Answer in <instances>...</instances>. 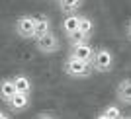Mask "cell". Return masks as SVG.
Wrapping results in <instances>:
<instances>
[{"mask_svg":"<svg viewBox=\"0 0 131 119\" xmlns=\"http://www.w3.org/2000/svg\"><path fill=\"white\" fill-rule=\"evenodd\" d=\"M63 70L65 74H69L71 78H88L92 74V65L90 63H84V61H78L74 57H67L65 65H63Z\"/></svg>","mask_w":131,"mask_h":119,"instance_id":"6da1fadb","label":"cell"},{"mask_svg":"<svg viewBox=\"0 0 131 119\" xmlns=\"http://www.w3.org/2000/svg\"><path fill=\"white\" fill-rule=\"evenodd\" d=\"M114 63H115L114 53H112L110 49H106V47L96 49V51H94L92 61H90L94 72H110L112 68H114Z\"/></svg>","mask_w":131,"mask_h":119,"instance_id":"7a4b0ae2","label":"cell"},{"mask_svg":"<svg viewBox=\"0 0 131 119\" xmlns=\"http://www.w3.org/2000/svg\"><path fill=\"white\" fill-rule=\"evenodd\" d=\"M35 45H37V51H41V53H45V55L57 53L61 49V41H59V37H57V33H53V31H49L47 35L35 39Z\"/></svg>","mask_w":131,"mask_h":119,"instance_id":"3957f363","label":"cell"},{"mask_svg":"<svg viewBox=\"0 0 131 119\" xmlns=\"http://www.w3.org/2000/svg\"><path fill=\"white\" fill-rule=\"evenodd\" d=\"M35 31V16H20L16 20V33L24 39H33Z\"/></svg>","mask_w":131,"mask_h":119,"instance_id":"277c9868","label":"cell"},{"mask_svg":"<svg viewBox=\"0 0 131 119\" xmlns=\"http://www.w3.org/2000/svg\"><path fill=\"white\" fill-rule=\"evenodd\" d=\"M71 57H74V59H78V61H84V63H90L92 57H94V49L88 45V41L71 45Z\"/></svg>","mask_w":131,"mask_h":119,"instance_id":"5b68a950","label":"cell"},{"mask_svg":"<svg viewBox=\"0 0 131 119\" xmlns=\"http://www.w3.org/2000/svg\"><path fill=\"white\" fill-rule=\"evenodd\" d=\"M115 98H117V102L125 103V105H131V78H123V80L117 84V88H115Z\"/></svg>","mask_w":131,"mask_h":119,"instance_id":"8992f818","label":"cell"},{"mask_svg":"<svg viewBox=\"0 0 131 119\" xmlns=\"http://www.w3.org/2000/svg\"><path fill=\"white\" fill-rule=\"evenodd\" d=\"M49 31H53V26H51V20L45 16H39L35 18V31H33V39H39L47 35Z\"/></svg>","mask_w":131,"mask_h":119,"instance_id":"52a82bcc","label":"cell"},{"mask_svg":"<svg viewBox=\"0 0 131 119\" xmlns=\"http://www.w3.org/2000/svg\"><path fill=\"white\" fill-rule=\"evenodd\" d=\"M8 105H10L14 111H24V109L29 105V94H22V92H16L14 96L8 100Z\"/></svg>","mask_w":131,"mask_h":119,"instance_id":"ba28073f","label":"cell"},{"mask_svg":"<svg viewBox=\"0 0 131 119\" xmlns=\"http://www.w3.org/2000/svg\"><path fill=\"white\" fill-rule=\"evenodd\" d=\"M80 14H67V18L63 20V31L65 35H71V33L78 31V26H80Z\"/></svg>","mask_w":131,"mask_h":119,"instance_id":"9c48e42d","label":"cell"},{"mask_svg":"<svg viewBox=\"0 0 131 119\" xmlns=\"http://www.w3.org/2000/svg\"><path fill=\"white\" fill-rule=\"evenodd\" d=\"M14 86H16V92H22V94H31L33 86H31V80L27 78L26 74H16L12 78Z\"/></svg>","mask_w":131,"mask_h":119,"instance_id":"30bf717a","label":"cell"},{"mask_svg":"<svg viewBox=\"0 0 131 119\" xmlns=\"http://www.w3.org/2000/svg\"><path fill=\"white\" fill-rule=\"evenodd\" d=\"M82 4H84V0H59V6H61L63 14H78Z\"/></svg>","mask_w":131,"mask_h":119,"instance_id":"8fae6325","label":"cell"},{"mask_svg":"<svg viewBox=\"0 0 131 119\" xmlns=\"http://www.w3.org/2000/svg\"><path fill=\"white\" fill-rule=\"evenodd\" d=\"M14 94H16V86H14L12 78H4V80L0 82V96H2V100L8 102Z\"/></svg>","mask_w":131,"mask_h":119,"instance_id":"7c38bea8","label":"cell"},{"mask_svg":"<svg viewBox=\"0 0 131 119\" xmlns=\"http://www.w3.org/2000/svg\"><path fill=\"white\" fill-rule=\"evenodd\" d=\"M78 31L84 33L86 37H90V35H92V31H94V22L90 20V18L82 16V18H80V26H78Z\"/></svg>","mask_w":131,"mask_h":119,"instance_id":"4fadbf2b","label":"cell"},{"mask_svg":"<svg viewBox=\"0 0 131 119\" xmlns=\"http://www.w3.org/2000/svg\"><path fill=\"white\" fill-rule=\"evenodd\" d=\"M102 113H104L108 119H119V117H121V109L117 108V105H108Z\"/></svg>","mask_w":131,"mask_h":119,"instance_id":"5bb4252c","label":"cell"},{"mask_svg":"<svg viewBox=\"0 0 131 119\" xmlns=\"http://www.w3.org/2000/svg\"><path fill=\"white\" fill-rule=\"evenodd\" d=\"M125 35H127V39L131 41V20L127 22V26H125Z\"/></svg>","mask_w":131,"mask_h":119,"instance_id":"9a60e30c","label":"cell"},{"mask_svg":"<svg viewBox=\"0 0 131 119\" xmlns=\"http://www.w3.org/2000/svg\"><path fill=\"white\" fill-rule=\"evenodd\" d=\"M35 119H57V117H53V115H49V113H41V115H37Z\"/></svg>","mask_w":131,"mask_h":119,"instance_id":"2e32d148","label":"cell"},{"mask_svg":"<svg viewBox=\"0 0 131 119\" xmlns=\"http://www.w3.org/2000/svg\"><path fill=\"white\" fill-rule=\"evenodd\" d=\"M96 119H108V117H106L104 113H100V115H98V117H96Z\"/></svg>","mask_w":131,"mask_h":119,"instance_id":"e0dca14e","label":"cell"},{"mask_svg":"<svg viewBox=\"0 0 131 119\" xmlns=\"http://www.w3.org/2000/svg\"><path fill=\"white\" fill-rule=\"evenodd\" d=\"M0 119H10V117H8V115H4V113H2V115H0Z\"/></svg>","mask_w":131,"mask_h":119,"instance_id":"ac0fdd59","label":"cell"},{"mask_svg":"<svg viewBox=\"0 0 131 119\" xmlns=\"http://www.w3.org/2000/svg\"><path fill=\"white\" fill-rule=\"evenodd\" d=\"M119 119H131V117H123V115H121V117H119Z\"/></svg>","mask_w":131,"mask_h":119,"instance_id":"d6986e66","label":"cell"},{"mask_svg":"<svg viewBox=\"0 0 131 119\" xmlns=\"http://www.w3.org/2000/svg\"><path fill=\"white\" fill-rule=\"evenodd\" d=\"M0 115H2V111H0Z\"/></svg>","mask_w":131,"mask_h":119,"instance_id":"ffe728a7","label":"cell"}]
</instances>
